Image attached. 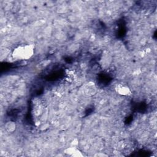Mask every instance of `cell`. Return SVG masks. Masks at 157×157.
Returning <instances> with one entry per match:
<instances>
[{
    "instance_id": "cell-5",
    "label": "cell",
    "mask_w": 157,
    "mask_h": 157,
    "mask_svg": "<svg viewBox=\"0 0 157 157\" xmlns=\"http://www.w3.org/2000/svg\"><path fill=\"white\" fill-rule=\"evenodd\" d=\"M96 156H107V155H105L104 153H97L96 155Z\"/></svg>"
},
{
    "instance_id": "cell-4",
    "label": "cell",
    "mask_w": 157,
    "mask_h": 157,
    "mask_svg": "<svg viewBox=\"0 0 157 157\" xmlns=\"http://www.w3.org/2000/svg\"><path fill=\"white\" fill-rule=\"evenodd\" d=\"M5 128H6V129L7 131H9V132H12L14 130H15L16 124L13 121H8L6 124V127Z\"/></svg>"
},
{
    "instance_id": "cell-3",
    "label": "cell",
    "mask_w": 157,
    "mask_h": 157,
    "mask_svg": "<svg viewBox=\"0 0 157 157\" xmlns=\"http://www.w3.org/2000/svg\"><path fill=\"white\" fill-rule=\"evenodd\" d=\"M64 152L68 155L74 157H82L83 156L82 152L75 147H68L64 150Z\"/></svg>"
},
{
    "instance_id": "cell-1",
    "label": "cell",
    "mask_w": 157,
    "mask_h": 157,
    "mask_svg": "<svg viewBox=\"0 0 157 157\" xmlns=\"http://www.w3.org/2000/svg\"><path fill=\"white\" fill-rule=\"evenodd\" d=\"M34 53V46L33 44H23L16 47L12 52V56L16 60H28Z\"/></svg>"
},
{
    "instance_id": "cell-2",
    "label": "cell",
    "mask_w": 157,
    "mask_h": 157,
    "mask_svg": "<svg viewBox=\"0 0 157 157\" xmlns=\"http://www.w3.org/2000/svg\"><path fill=\"white\" fill-rule=\"evenodd\" d=\"M116 91L118 93V94L121 95V96H129L131 94V91L130 88L124 85H118L115 88Z\"/></svg>"
}]
</instances>
